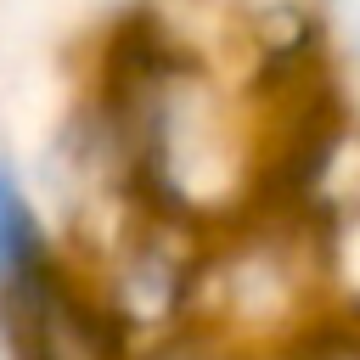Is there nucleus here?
Returning a JSON list of instances; mask_svg holds the SVG:
<instances>
[{
  "mask_svg": "<svg viewBox=\"0 0 360 360\" xmlns=\"http://www.w3.org/2000/svg\"><path fill=\"white\" fill-rule=\"evenodd\" d=\"M326 315H338L326 236L292 202L270 197L202 236L186 332L236 360H264L315 332Z\"/></svg>",
  "mask_w": 360,
  "mask_h": 360,
  "instance_id": "f257e3e1",
  "label": "nucleus"
},
{
  "mask_svg": "<svg viewBox=\"0 0 360 360\" xmlns=\"http://www.w3.org/2000/svg\"><path fill=\"white\" fill-rule=\"evenodd\" d=\"M0 360H17V354H11V343H6V338H0Z\"/></svg>",
  "mask_w": 360,
  "mask_h": 360,
  "instance_id": "39448f33",
  "label": "nucleus"
},
{
  "mask_svg": "<svg viewBox=\"0 0 360 360\" xmlns=\"http://www.w3.org/2000/svg\"><path fill=\"white\" fill-rule=\"evenodd\" d=\"M68 276L73 259L34 169L11 146H0V321L34 309Z\"/></svg>",
  "mask_w": 360,
  "mask_h": 360,
  "instance_id": "f03ea898",
  "label": "nucleus"
},
{
  "mask_svg": "<svg viewBox=\"0 0 360 360\" xmlns=\"http://www.w3.org/2000/svg\"><path fill=\"white\" fill-rule=\"evenodd\" d=\"M101 6H118V11H129V6H141V0H101Z\"/></svg>",
  "mask_w": 360,
  "mask_h": 360,
  "instance_id": "20e7f679",
  "label": "nucleus"
},
{
  "mask_svg": "<svg viewBox=\"0 0 360 360\" xmlns=\"http://www.w3.org/2000/svg\"><path fill=\"white\" fill-rule=\"evenodd\" d=\"M338 68H349L354 90H360V0H343V22H338Z\"/></svg>",
  "mask_w": 360,
  "mask_h": 360,
  "instance_id": "7ed1b4c3",
  "label": "nucleus"
}]
</instances>
